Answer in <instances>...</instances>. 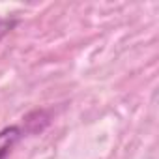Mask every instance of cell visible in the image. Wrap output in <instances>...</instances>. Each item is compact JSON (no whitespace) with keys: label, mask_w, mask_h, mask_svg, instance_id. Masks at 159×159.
I'll return each instance as SVG.
<instances>
[{"label":"cell","mask_w":159,"mask_h":159,"mask_svg":"<svg viewBox=\"0 0 159 159\" xmlns=\"http://www.w3.org/2000/svg\"><path fill=\"white\" fill-rule=\"evenodd\" d=\"M21 135L23 131L17 125H8L4 129H0V159H4L11 152V148L19 142Z\"/></svg>","instance_id":"cell-1"}]
</instances>
